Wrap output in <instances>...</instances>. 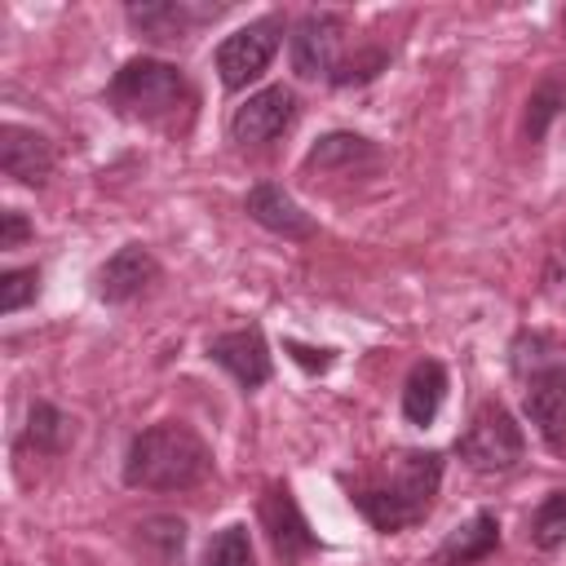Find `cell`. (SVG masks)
I'll use <instances>...</instances> for the list:
<instances>
[{
    "label": "cell",
    "mask_w": 566,
    "mask_h": 566,
    "mask_svg": "<svg viewBox=\"0 0 566 566\" xmlns=\"http://www.w3.org/2000/svg\"><path fill=\"white\" fill-rule=\"evenodd\" d=\"M208 473H212V451L181 420L142 429L124 451V482L137 491H190Z\"/></svg>",
    "instance_id": "cell-1"
},
{
    "label": "cell",
    "mask_w": 566,
    "mask_h": 566,
    "mask_svg": "<svg viewBox=\"0 0 566 566\" xmlns=\"http://www.w3.org/2000/svg\"><path fill=\"white\" fill-rule=\"evenodd\" d=\"M438 486H442V455L438 451H407V455H398V464L385 482H371V486L354 491L349 500L376 531L394 535V531L416 526L433 509Z\"/></svg>",
    "instance_id": "cell-2"
},
{
    "label": "cell",
    "mask_w": 566,
    "mask_h": 566,
    "mask_svg": "<svg viewBox=\"0 0 566 566\" xmlns=\"http://www.w3.org/2000/svg\"><path fill=\"white\" fill-rule=\"evenodd\" d=\"M106 102L124 115V119H172L186 102H190V84L172 62L159 57H133L115 71V80L106 84Z\"/></svg>",
    "instance_id": "cell-3"
},
{
    "label": "cell",
    "mask_w": 566,
    "mask_h": 566,
    "mask_svg": "<svg viewBox=\"0 0 566 566\" xmlns=\"http://www.w3.org/2000/svg\"><path fill=\"white\" fill-rule=\"evenodd\" d=\"M455 451L478 473H504L526 455V438H522V424L509 416V407L486 398V402H478L464 433L455 438Z\"/></svg>",
    "instance_id": "cell-4"
},
{
    "label": "cell",
    "mask_w": 566,
    "mask_h": 566,
    "mask_svg": "<svg viewBox=\"0 0 566 566\" xmlns=\"http://www.w3.org/2000/svg\"><path fill=\"white\" fill-rule=\"evenodd\" d=\"M279 18H261V22H248V27H239V31H230L221 44H217V75H221V84L230 88V93H239V88H248L252 80H261L265 75V66L274 62V53H279Z\"/></svg>",
    "instance_id": "cell-5"
},
{
    "label": "cell",
    "mask_w": 566,
    "mask_h": 566,
    "mask_svg": "<svg viewBox=\"0 0 566 566\" xmlns=\"http://www.w3.org/2000/svg\"><path fill=\"white\" fill-rule=\"evenodd\" d=\"M296 119V93L283 84H270L261 93H252L243 106H234L230 115V137L239 146H265L274 142L283 128H292Z\"/></svg>",
    "instance_id": "cell-6"
},
{
    "label": "cell",
    "mask_w": 566,
    "mask_h": 566,
    "mask_svg": "<svg viewBox=\"0 0 566 566\" xmlns=\"http://www.w3.org/2000/svg\"><path fill=\"white\" fill-rule=\"evenodd\" d=\"M340 35H345V18L340 13H305L296 27H292V71L301 80H332L336 71V49H340Z\"/></svg>",
    "instance_id": "cell-7"
},
{
    "label": "cell",
    "mask_w": 566,
    "mask_h": 566,
    "mask_svg": "<svg viewBox=\"0 0 566 566\" xmlns=\"http://www.w3.org/2000/svg\"><path fill=\"white\" fill-rule=\"evenodd\" d=\"M256 513H261V526H265V535H270V548H274L283 562H296V557H305V553L318 548V539H314V531H310V522H305L296 495H292L283 482L265 486Z\"/></svg>",
    "instance_id": "cell-8"
},
{
    "label": "cell",
    "mask_w": 566,
    "mask_h": 566,
    "mask_svg": "<svg viewBox=\"0 0 566 566\" xmlns=\"http://www.w3.org/2000/svg\"><path fill=\"white\" fill-rule=\"evenodd\" d=\"M208 358L217 367H226L243 389H256L270 380V345L261 336V327H234L208 340Z\"/></svg>",
    "instance_id": "cell-9"
},
{
    "label": "cell",
    "mask_w": 566,
    "mask_h": 566,
    "mask_svg": "<svg viewBox=\"0 0 566 566\" xmlns=\"http://www.w3.org/2000/svg\"><path fill=\"white\" fill-rule=\"evenodd\" d=\"M526 416L553 451H566V371L539 367L526 380Z\"/></svg>",
    "instance_id": "cell-10"
},
{
    "label": "cell",
    "mask_w": 566,
    "mask_h": 566,
    "mask_svg": "<svg viewBox=\"0 0 566 566\" xmlns=\"http://www.w3.org/2000/svg\"><path fill=\"white\" fill-rule=\"evenodd\" d=\"M0 168H4V177L22 181V186H40L53 172L49 137L35 128H22V124H4L0 128Z\"/></svg>",
    "instance_id": "cell-11"
},
{
    "label": "cell",
    "mask_w": 566,
    "mask_h": 566,
    "mask_svg": "<svg viewBox=\"0 0 566 566\" xmlns=\"http://www.w3.org/2000/svg\"><path fill=\"white\" fill-rule=\"evenodd\" d=\"M221 4H186V0H146L128 4V22L150 40H186L203 18H217Z\"/></svg>",
    "instance_id": "cell-12"
},
{
    "label": "cell",
    "mask_w": 566,
    "mask_h": 566,
    "mask_svg": "<svg viewBox=\"0 0 566 566\" xmlns=\"http://www.w3.org/2000/svg\"><path fill=\"white\" fill-rule=\"evenodd\" d=\"M155 274H159L155 256H150L142 243H128V248H119V252L97 270L93 283H97V296H102V301L124 305V301L142 296V292L155 283Z\"/></svg>",
    "instance_id": "cell-13"
},
{
    "label": "cell",
    "mask_w": 566,
    "mask_h": 566,
    "mask_svg": "<svg viewBox=\"0 0 566 566\" xmlns=\"http://www.w3.org/2000/svg\"><path fill=\"white\" fill-rule=\"evenodd\" d=\"M243 208H248V217H252L256 226H265V230H274V234H283V239H310V234H314L310 212H301V203H296L283 186H274V181H256V186L248 190Z\"/></svg>",
    "instance_id": "cell-14"
},
{
    "label": "cell",
    "mask_w": 566,
    "mask_h": 566,
    "mask_svg": "<svg viewBox=\"0 0 566 566\" xmlns=\"http://www.w3.org/2000/svg\"><path fill=\"white\" fill-rule=\"evenodd\" d=\"M500 548V522H495V513H473L464 526H455L442 544H438V553H433V562L438 566H473V562H482V557H491Z\"/></svg>",
    "instance_id": "cell-15"
},
{
    "label": "cell",
    "mask_w": 566,
    "mask_h": 566,
    "mask_svg": "<svg viewBox=\"0 0 566 566\" xmlns=\"http://www.w3.org/2000/svg\"><path fill=\"white\" fill-rule=\"evenodd\" d=\"M442 398H447V367L438 358H420L407 371V385H402V416L424 429L438 416Z\"/></svg>",
    "instance_id": "cell-16"
},
{
    "label": "cell",
    "mask_w": 566,
    "mask_h": 566,
    "mask_svg": "<svg viewBox=\"0 0 566 566\" xmlns=\"http://www.w3.org/2000/svg\"><path fill=\"white\" fill-rule=\"evenodd\" d=\"M363 159H376V146L358 133H327L310 155H305V172H332V168H354Z\"/></svg>",
    "instance_id": "cell-17"
},
{
    "label": "cell",
    "mask_w": 566,
    "mask_h": 566,
    "mask_svg": "<svg viewBox=\"0 0 566 566\" xmlns=\"http://www.w3.org/2000/svg\"><path fill=\"white\" fill-rule=\"evenodd\" d=\"M75 420H66L53 402H35L31 407V416H27V447H35L40 455H57V451H66V442L75 438V429H71Z\"/></svg>",
    "instance_id": "cell-18"
},
{
    "label": "cell",
    "mask_w": 566,
    "mask_h": 566,
    "mask_svg": "<svg viewBox=\"0 0 566 566\" xmlns=\"http://www.w3.org/2000/svg\"><path fill=\"white\" fill-rule=\"evenodd\" d=\"M562 111H566V75H544L526 97V137L539 142Z\"/></svg>",
    "instance_id": "cell-19"
},
{
    "label": "cell",
    "mask_w": 566,
    "mask_h": 566,
    "mask_svg": "<svg viewBox=\"0 0 566 566\" xmlns=\"http://www.w3.org/2000/svg\"><path fill=\"white\" fill-rule=\"evenodd\" d=\"M531 544L535 548H544V553H553V548H562L566 544V491H553V495H544V504L531 513Z\"/></svg>",
    "instance_id": "cell-20"
},
{
    "label": "cell",
    "mask_w": 566,
    "mask_h": 566,
    "mask_svg": "<svg viewBox=\"0 0 566 566\" xmlns=\"http://www.w3.org/2000/svg\"><path fill=\"white\" fill-rule=\"evenodd\" d=\"M199 566H252V539H248V526H226L208 539L203 548V562Z\"/></svg>",
    "instance_id": "cell-21"
},
{
    "label": "cell",
    "mask_w": 566,
    "mask_h": 566,
    "mask_svg": "<svg viewBox=\"0 0 566 566\" xmlns=\"http://www.w3.org/2000/svg\"><path fill=\"white\" fill-rule=\"evenodd\" d=\"M137 531H142V544L159 548V562L181 557V544H186V522L181 517H146Z\"/></svg>",
    "instance_id": "cell-22"
},
{
    "label": "cell",
    "mask_w": 566,
    "mask_h": 566,
    "mask_svg": "<svg viewBox=\"0 0 566 566\" xmlns=\"http://www.w3.org/2000/svg\"><path fill=\"white\" fill-rule=\"evenodd\" d=\"M389 57H385V49H367V53H358V57H345V62H336V71H332V84H367L371 75H380V66H385Z\"/></svg>",
    "instance_id": "cell-23"
},
{
    "label": "cell",
    "mask_w": 566,
    "mask_h": 566,
    "mask_svg": "<svg viewBox=\"0 0 566 566\" xmlns=\"http://www.w3.org/2000/svg\"><path fill=\"white\" fill-rule=\"evenodd\" d=\"M35 287H40V274H35V270H9V274L0 279V310H4V314L22 310L27 301H35Z\"/></svg>",
    "instance_id": "cell-24"
},
{
    "label": "cell",
    "mask_w": 566,
    "mask_h": 566,
    "mask_svg": "<svg viewBox=\"0 0 566 566\" xmlns=\"http://www.w3.org/2000/svg\"><path fill=\"white\" fill-rule=\"evenodd\" d=\"M27 239H31V221L22 212H13V208L0 212V248L9 252V248H22Z\"/></svg>",
    "instance_id": "cell-25"
},
{
    "label": "cell",
    "mask_w": 566,
    "mask_h": 566,
    "mask_svg": "<svg viewBox=\"0 0 566 566\" xmlns=\"http://www.w3.org/2000/svg\"><path fill=\"white\" fill-rule=\"evenodd\" d=\"M301 367H310V371H327L332 367V349H310V345H301V340H287L283 345Z\"/></svg>",
    "instance_id": "cell-26"
}]
</instances>
